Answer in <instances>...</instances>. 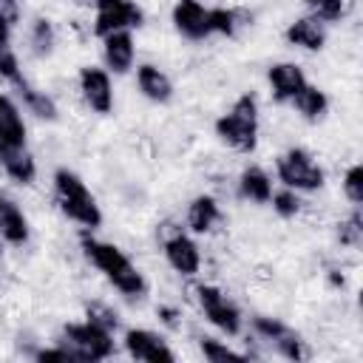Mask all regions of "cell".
<instances>
[{"mask_svg":"<svg viewBox=\"0 0 363 363\" xmlns=\"http://www.w3.org/2000/svg\"><path fill=\"white\" fill-rule=\"evenodd\" d=\"M82 252L88 255V261L128 298H142L147 284L142 278V272L136 269V264L116 247V244H108V241H99L94 238L91 233L82 235Z\"/></svg>","mask_w":363,"mask_h":363,"instance_id":"cell-1","label":"cell"},{"mask_svg":"<svg viewBox=\"0 0 363 363\" xmlns=\"http://www.w3.org/2000/svg\"><path fill=\"white\" fill-rule=\"evenodd\" d=\"M54 193H57L60 210L68 218H74L77 224H82L85 230H96L102 224V213H99L96 199L91 196V190L85 187V182L74 170L60 167L54 173Z\"/></svg>","mask_w":363,"mask_h":363,"instance_id":"cell-2","label":"cell"},{"mask_svg":"<svg viewBox=\"0 0 363 363\" xmlns=\"http://www.w3.org/2000/svg\"><path fill=\"white\" fill-rule=\"evenodd\" d=\"M216 133L230 147H235L241 153H252L258 145V102H255V96L252 94L238 96L235 105L230 108V113L216 119Z\"/></svg>","mask_w":363,"mask_h":363,"instance_id":"cell-3","label":"cell"},{"mask_svg":"<svg viewBox=\"0 0 363 363\" xmlns=\"http://www.w3.org/2000/svg\"><path fill=\"white\" fill-rule=\"evenodd\" d=\"M278 179L289 190H320L323 187V167L315 162V156L303 147H289L275 162Z\"/></svg>","mask_w":363,"mask_h":363,"instance_id":"cell-4","label":"cell"},{"mask_svg":"<svg viewBox=\"0 0 363 363\" xmlns=\"http://www.w3.org/2000/svg\"><path fill=\"white\" fill-rule=\"evenodd\" d=\"M65 335V349L71 352L74 360H105L113 354V340H111V332L96 326L94 320H85V323H68L62 329Z\"/></svg>","mask_w":363,"mask_h":363,"instance_id":"cell-5","label":"cell"},{"mask_svg":"<svg viewBox=\"0 0 363 363\" xmlns=\"http://www.w3.org/2000/svg\"><path fill=\"white\" fill-rule=\"evenodd\" d=\"M196 298H199V306H201L204 318H207L216 329H221V332L230 335V337L241 332V312H238V306H235L218 286L201 284V286L196 289Z\"/></svg>","mask_w":363,"mask_h":363,"instance_id":"cell-6","label":"cell"},{"mask_svg":"<svg viewBox=\"0 0 363 363\" xmlns=\"http://www.w3.org/2000/svg\"><path fill=\"white\" fill-rule=\"evenodd\" d=\"M94 9H96L94 31L99 37L111 31H122V28H136L145 20L142 9L133 0H94Z\"/></svg>","mask_w":363,"mask_h":363,"instance_id":"cell-7","label":"cell"},{"mask_svg":"<svg viewBox=\"0 0 363 363\" xmlns=\"http://www.w3.org/2000/svg\"><path fill=\"white\" fill-rule=\"evenodd\" d=\"M252 329H255L264 340H269L278 354H284V357H289V360H306V357H309V349H306V343L301 340V335L292 332V329H289L286 323H281L278 318H264V315H258V318L252 320Z\"/></svg>","mask_w":363,"mask_h":363,"instance_id":"cell-8","label":"cell"},{"mask_svg":"<svg viewBox=\"0 0 363 363\" xmlns=\"http://www.w3.org/2000/svg\"><path fill=\"white\" fill-rule=\"evenodd\" d=\"M79 91H82V99L88 102L91 111L111 113V108H113V85H111L108 71L85 65L79 71Z\"/></svg>","mask_w":363,"mask_h":363,"instance_id":"cell-9","label":"cell"},{"mask_svg":"<svg viewBox=\"0 0 363 363\" xmlns=\"http://www.w3.org/2000/svg\"><path fill=\"white\" fill-rule=\"evenodd\" d=\"M125 349L133 360H150V363H173V349L150 329H128L125 332Z\"/></svg>","mask_w":363,"mask_h":363,"instance_id":"cell-10","label":"cell"},{"mask_svg":"<svg viewBox=\"0 0 363 363\" xmlns=\"http://www.w3.org/2000/svg\"><path fill=\"white\" fill-rule=\"evenodd\" d=\"M173 26L187 40H204L213 34L210 28V9H204L199 0H176L173 6Z\"/></svg>","mask_w":363,"mask_h":363,"instance_id":"cell-11","label":"cell"},{"mask_svg":"<svg viewBox=\"0 0 363 363\" xmlns=\"http://www.w3.org/2000/svg\"><path fill=\"white\" fill-rule=\"evenodd\" d=\"M164 258L179 275H196L201 267V252L196 241L182 230H173L170 235H164Z\"/></svg>","mask_w":363,"mask_h":363,"instance_id":"cell-12","label":"cell"},{"mask_svg":"<svg viewBox=\"0 0 363 363\" xmlns=\"http://www.w3.org/2000/svg\"><path fill=\"white\" fill-rule=\"evenodd\" d=\"M102 57H105V62H108V68H111L113 74L130 71V68H133V57H136L130 28L105 34V37H102Z\"/></svg>","mask_w":363,"mask_h":363,"instance_id":"cell-13","label":"cell"},{"mask_svg":"<svg viewBox=\"0 0 363 363\" xmlns=\"http://www.w3.org/2000/svg\"><path fill=\"white\" fill-rule=\"evenodd\" d=\"M267 79H269L275 99H281V102H292L298 96V91L306 85V77H303L301 65H295V62H275L267 71Z\"/></svg>","mask_w":363,"mask_h":363,"instance_id":"cell-14","label":"cell"},{"mask_svg":"<svg viewBox=\"0 0 363 363\" xmlns=\"http://www.w3.org/2000/svg\"><path fill=\"white\" fill-rule=\"evenodd\" d=\"M0 147H26V122L6 94H0Z\"/></svg>","mask_w":363,"mask_h":363,"instance_id":"cell-15","label":"cell"},{"mask_svg":"<svg viewBox=\"0 0 363 363\" xmlns=\"http://www.w3.org/2000/svg\"><path fill=\"white\" fill-rule=\"evenodd\" d=\"M136 85H139V91L150 102H167L173 96V82L167 79V74L162 68H156L150 62H145V65L136 68Z\"/></svg>","mask_w":363,"mask_h":363,"instance_id":"cell-16","label":"cell"},{"mask_svg":"<svg viewBox=\"0 0 363 363\" xmlns=\"http://www.w3.org/2000/svg\"><path fill=\"white\" fill-rule=\"evenodd\" d=\"M286 40L298 48H306V51H320L323 43H326V28L320 20L315 17H301L295 23H289L286 28Z\"/></svg>","mask_w":363,"mask_h":363,"instance_id":"cell-17","label":"cell"},{"mask_svg":"<svg viewBox=\"0 0 363 363\" xmlns=\"http://www.w3.org/2000/svg\"><path fill=\"white\" fill-rule=\"evenodd\" d=\"M0 164L6 176H11L17 184H31L37 176L34 156L26 147H0Z\"/></svg>","mask_w":363,"mask_h":363,"instance_id":"cell-18","label":"cell"},{"mask_svg":"<svg viewBox=\"0 0 363 363\" xmlns=\"http://www.w3.org/2000/svg\"><path fill=\"white\" fill-rule=\"evenodd\" d=\"M0 238H6L9 244L20 247L28 241V218L23 216V210L11 201H0Z\"/></svg>","mask_w":363,"mask_h":363,"instance_id":"cell-19","label":"cell"},{"mask_svg":"<svg viewBox=\"0 0 363 363\" xmlns=\"http://www.w3.org/2000/svg\"><path fill=\"white\" fill-rule=\"evenodd\" d=\"M221 221V210L218 201L213 196H196L187 207V227L193 233H210L216 224Z\"/></svg>","mask_w":363,"mask_h":363,"instance_id":"cell-20","label":"cell"},{"mask_svg":"<svg viewBox=\"0 0 363 363\" xmlns=\"http://www.w3.org/2000/svg\"><path fill=\"white\" fill-rule=\"evenodd\" d=\"M238 190L244 199H250L255 204H267L272 199V179L258 164H250V167H244V173L238 179Z\"/></svg>","mask_w":363,"mask_h":363,"instance_id":"cell-21","label":"cell"},{"mask_svg":"<svg viewBox=\"0 0 363 363\" xmlns=\"http://www.w3.org/2000/svg\"><path fill=\"white\" fill-rule=\"evenodd\" d=\"M292 105L301 111V116H303V119L318 122V119L326 113L329 99H326V94H323L320 88H315V85H309V82H306V85L298 91V96L292 99Z\"/></svg>","mask_w":363,"mask_h":363,"instance_id":"cell-22","label":"cell"},{"mask_svg":"<svg viewBox=\"0 0 363 363\" xmlns=\"http://www.w3.org/2000/svg\"><path fill=\"white\" fill-rule=\"evenodd\" d=\"M14 85L20 88V96H23V102L28 105V111H31V113H37L40 119H57V105H54V99H51L45 91L31 88L23 77H20Z\"/></svg>","mask_w":363,"mask_h":363,"instance_id":"cell-23","label":"cell"},{"mask_svg":"<svg viewBox=\"0 0 363 363\" xmlns=\"http://www.w3.org/2000/svg\"><path fill=\"white\" fill-rule=\"evenodd\" d=\"M0 77H6L11 82L20 79L17 54L11 51V26L6 20H0Z\"/></svg>","mask_w":363,"mask_h":363,"instance_id":"cell-24","label":"cell"},{"mask_svg":"<svg viewBox=\"0 0 363 363\" xmlns=\"http://www.w3.org/2000/svg\"><path fill=\"white\" fill-rule=\"evenodd\" d=\"M54 43H57V37H54L51 20H48V17H37V20L31 23V51H34L37 57H48V54L54 51Z\"/></svg>","mask_w":363,"mask_h":363,"instance_id":"cell-25","label":"cell"},{"mask_svg":"<svg viewBox=\"0 0 363 363\" xmlns=\"http://www.w3.org/2000/svg\"><path fill=\"white\" fill-rule=\"evenodd\" d=\"M360 238H363V221H360V210L354 207L352 216L337 224V241L343 247H352L354 250V247H360Z\"/></svg>","mask_w":363,"mask_h":363,"instance_id":"cell-26","label":"cell"},{"mask_svg":"<svg viewBox=\"0 0 363 363\" xmlns=\"http://www.w3.org/2000/svg\"><path fill=\"white\" fill-rule=\"evenodd\" d=\"M306 6L312 11V17L320 20V23H335V20H340L346 14V3L343 0H306Z\"/></svg>","mask_w":363,"mask_h":363,"instance_id":"cell-27","label":"cell"},{"mask_svg":"<svg viewBox=\"0 0 363 363\" xmlns=\"http://www.w3.org/2000/svg\"><path fill=\"white\" fill-rule=\"evenodd\" d=\"M235 26H238V11L235 9H210V28H213V34L233 37Z\"/></svg>","mask_w":363,"mask_h":363,"instance_id":"cell-28","label":"cell"},{"mask_svg":"<svg viewBox=\"0 0 363 363\" xmlns=\"http://www.w3.org/2000/svg\"><path fill=\"white\" fill-rule=\"evenodd\" d=\"M343 193L352 201V207H360V201H363V167L360 164H352L346 170V176H343Z\"/></svg>","mask_w":363,"mask_h":363,"instance_id":"cell-29","label":"cell"},{"mask_svg":"<svg viewBox=\"0 0 363 363\" xmlns=\"http://www.w3.org/2000/svg\"><path fill=\"white\" fill-rule=\"evenodd\" d=\"M201 354H204L207 360H213V363H221V360H247L241 352H233L230 346H224V343H218V340H210V337L201 340Z\"/></svg>","mask_w":363,"mask_h":363,"instance_id":"cell-30","label":"cell"},{"mask_svg":"<svg viewBox=\"0 0 363 363\" xmlns=\"http://www.w3.org/2000/svg\"><path fill=\"white\" fill-rule=\"evenodd\" d=\"M272 207H275V213L278 216H284V218H292L298 210H301V199H298V193L295 190H281V193H272Z\"/></svg>","mask_w":363,"mask_h":363,"instance_id":"cell-31","label":"cell"},{"mask_svg":"<svg viewBox=\"0 0 363 363\" xmlns=\"http://www.w3.org/2000/svg\"><path fill=\"white\" fill-rule=\"evenodd\" d=\"M88 320H94L96 326H102V329H108V332L116 329V312H111V309L102 306V303L88 306Z\"/></svg>","mask_w":363,"mask_h":363,"instance_id":"cell-32","label":"cell"},{"mask_svg":"<svg viewBox=\"0 0 363 363\" xmlns=\"http://www.w3.org/2000/svg\"><path fill=\"white\" fill-rule=\"evenodd\" d=\"M0 20H6L9 26H14L20 20V6L17 0H0Z\"/></svg>","mask_w":363,"mask_h":363,"instance_id":"cell-33","label":"cell"},{"mask_svg":"<svg viewBox=\"0 0 363 363\" xmlns=\"http://www.w3.org/2000/svg\"><path fill=\"white\" fill-rule=\"evenodd\" d=\"M37 360H60V363H71L74 357H71V352H68L65 346H60V349H43V352H37Z\"/></svg>","mask_w":363,"mask_h":363,"instance_id":"cell-34","label":"cell"},{"mask_svg":"<svg viewBox=\"0 0 363 363\" xmlns=\"http://www.w3.org/2000/svg\"><path fill=\"white\" fill-rule=\"evenodd\" d=\"M0 258H3V244H0Z\"/></svg>","mask_w":363,"mask_h":363,"instance_id":"cell-35","label":"cell"},{"mask_svg":"<svg viewBox=\"0 0 363 363\" xmlns=\"http://www.w3.org/2000/svg\"><path fill=\"white\" fill-rule=\"evenodd\" d=\"M0 201H3V199H0Z\"/></svg>","mask_w":363,"mask_h":363,"instance_id":"cell-36","label":"cell"}]
</instances>
